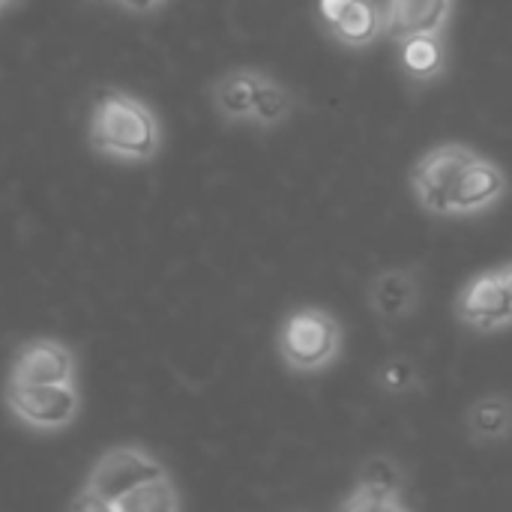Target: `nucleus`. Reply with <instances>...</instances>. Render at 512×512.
Returning <instances> with one entry per match:
<instances>
[{
    "mask_svg": "<svg viewBox=\"0 0 512 512\" xmlns=\"http://www.w3.org/2000/svg\"><path fill=\"white\" fill-rule=\"evenodd\" d=\"M90 141L120 159H150L159 147V126L153 111L117 90H102L90 117Z\"/></svg>",
    "mask_w": 512,
    "mask_h": 512,
    "instance_id": "f257e3e1",
    "label": "nucleus"
},
{
    "mask_svg": "<svg viewBox=\"0 0 512 512\" xmlns=\"http://www.w3.org/2000/svg\"><path fill=\"white\" fill-rule=\"evenodd\" d=\"M276 348L291 372H324L342 354V324L327 309H297L282 321Z\"/></svg>",
    "mask_w": 512,
    "mask_h": 512,
    "instance_id": "f03ea898",
    "label": "nucleus"
},
{
    "mask_svg": "<svg viewBox=\"0 0 512 512\" xmlns=\"http://www.w3.org/2000/svg\"><path fill=\"white\" fill-rule=\"evenodd\" d=\"M156 477H165V468L156 459H150L147 453H141L135 447H117L96 462L84 492L69 507L111 512L123 495H129L132 489H138Z\"/></svg>",
    "mask_w": 512,
    "mask_h": 512,
    "instance_id": "7ed1b4c3",
    "label": "nucleus"
},
{
    "mask_svg": "<svg viewBox=\"0 0 512 512\" xmlns=\"http://www.w3.org/2000/svg\"><path fill=\"white\" fill-rule=\"evenodd\" d=\"M474 156H477L474 147L456 144V141L426 150L411 171V186H414L417 204L432 216H450L453 186Z\"/></svg>",
    "mask_w": 512,
    "mask_h": 512,
    "instance_id": "20e7f679",
    "label": "nucleus"
},
{
    "mask_svg": "<svg viewBox=\"0 0 512 512\" xmlns=\"http://www.w3.org/2000/svg\"><path fill=\"white\" fill-rule=\"evenodd\" d=\"M6 405L15 417L36 429H60L72 423L78 396L69 384H6Z\"/></svg>",
    "mask_w": 512,
    "mask_h": 512,
    "instance_id": "39448f33",
    "label": "nucleus"
},
{
    "mask_svg": "<svg viewBox=\"0 0 512 512\" xmlns=\"http://www.w3.org/2000/svg\"><path fill=\"white\" fill-rule=\"evenodd\" d=\"M456 315L465 327L477 333H495L512 324V297L498 270L477 273L456 300Z\"/></svg>",
    "mask_w": 512,
    "mask_h": 512,
    "instance_id": "423d86ee",
    "label": "nucleus"
},
{
    "mask_svg": "<svg viewBox=\"0 0 512 512\" xmlns=\"http://www.w3.org/2000/svg\"><path fill=\"white\" fill-rule=\"evenodd\" d=\"M318 15L348 48H366L387 30V12L375 0H318Z\"/></svg>",
    "mask_w": 512,
    "mask_h": 512,
    "instance_id": "0eeeda50",
    "label": "nucleus"
},
{
    "mask_svg": "<svg viewBox=\"0 0 512 512\" xmlns=\"http://www.w3.org/2000/svg\"><path fill=\"white\" fill-rule=\"evenodd\" d=\"M510 189V180L504 174V168L495 159L486 156H474L465 171L459 174L453 195H450V216H474L483 213L489 207H495Z\"/></svg>",
    "mask_w": 512,
    "mask_h": 512,
    "instance_id": "6e6552de",
    "label": "nucleus"
},
{
    "mask_svg": "<svg viewBox=\"0 0 512 512\" xmlns=\"http://www.w3.org/2000/svg\"><path fill=\"white\" fill-rule=\"evenodd\" d=\"M12 384H69L72 381V354L51 339L30 342L18 351L12 363Z\"/></svg>",
    "mask_w": 512,
    "mask_h": 512,
    "instance_id": "1a4fd4ad",
    "label": "nucleus"
},
{
    "mask_svg": "<svg viewBox=\"0 0 512 512\" xmlns=\"http://www.w3.org/2000/svg\"><path fill=\"white\" fill-rule=\"evenodd\" d=\"M387 33L399 42L417 33H444L453 0H387Z\"/></svg>",
    "mask_w": 512,
    "mask_h": 512,
    "instance_id": "9d476101",
    "label": "nucleus"
},
{
    "mask_svg": "<svg viewBox=\"0 0 512 512\" xmlns=\"http://www.w3.org/2000/svg\"><path fill=\"white\" fill-rule=\"evenodd\" d=\"M417 279L411 276V270H381L372 279L369 288V303L372 309L384 318V321H402L417 309Z\"/></svg>",
    "mask_w": 512,
    "mask_h": 512,
    "instance_id": "9b49d317",
    "label": "nucleus"
},
{
    "mask_svg": "<svg viewBox=\"0 0 512 512\" xmlns=\"http://www.w3.org/2000/svg\"><path fill=\"white\" fill-rule=\"evenodd\" d=\"M399 60H402V69L414 81L441 78L447 66V48H444L441 33H417V36L399 39Z\"/></svg>",
    "mask_w": 512,
    "mask_h": 512,
    "instance_id": "f8f14e48",
    "label": "nucleus"
},
{
    "mask_svg": "<svg viewBox=\"0 0 512 512\" xmlns=\"http://www.w3.org/2000/svg\"><path fill=\"white\" fill-rule=\"evenodd\" d=\"M468 432L474 441H504L512 432V402L507 396H483L468 411Z\"/></svg>",
    "mask_w": 512,
    "mask_h": 512,
    "instance_id": "ddd939ff",
    "label": "nucleus"
},
{
    "mask_svg": "<svg viewBox=\"0 0 512 512\" xmlns=\"http://www.w3.org/2000/svg\"><path fill=\"white\" fill-rule=\"evenodd\" d=\"M252 87H255V69H234L225 72L213 84V102L225 120H252Z\"/></svg>",
    "mask_w": 512,
    "mask_h": 512,
    "instance_id": "4468645a",
    "label": "nucleus"
},
{
    "mask_svg": "<svg viewBox=\"0 0 512 512\" xmlns=\"http://www.w3.org/2000/svg\"><path fill=\"white\" fill-rule=\"evenodd\" d=\"M294 111V96L288 93L285 84L276 78L255 72V87H252V120L264 129H273L285 123Z\"/></svg>",
    "mask_w": 512,
    "mask_h": 512,
    "instance_id": "2eb2a0df",
    "label": "nucleus"
},
{
    "mask_svg": "<svg viewBox=\"0 0 512 512\" xmlns=\"http://www.w3.org/2000/svg\"><path fill=\"white\" fill-rule=\"evenodd\" d=\"M354 486L357 489H366V492H375V495L399 498L405 492V471L390 456H372V459H366L360 465Z\"/></svg>",
    "mask_w": 512,
    "mask_h": 512,
    "instance_id": "dca6fc26",
    "label": "nucleus"
},
{
    "mask_svg": "<svg viewBox=\"0 0 512 512\" xmlns=\"http://www.w3.org/2000/svg\"><path fill=\"white\" fill-rule=\"evenodd\" d=\"M177 507H180V501H177L174 486L165 474V477H156V480L132 489L129 495H123L111 512H171Z\"/></svg>",
    "mask_w": 512,
    "mask_h": 512,
    "instance_id": "f3484780",
    "label": "nucleus"
},
{
    "mask_svg": "<svg viewBox=\"0 0 512 512\" xmlns=\"http://www.w3.org/2000/svg\"><path fill=\"white\" fill-rule=\"evenodd\" d=\"M378 384H381V390H387V393H411V390H417V384H420V375H417V366L411 363V360H405V357H393V360H387V363H381V369H378Z\"/></svg>",
    "mask_w": 512,
    "mask_h": 512,
    "instance_id": "a211bd4d",
    "label": "nucleus"
},
{
    "mask_svg": "<svg viewBox=\"0 0 512 512\" xmlns=\"http://www.w3.org/2000/svg\"><path fill=\"white\" fill-rule=\"evenodd\" d=\"M342 510L351 512H393V510H405L402 498H387V495H375V492H366V489H357L351 492V498H345L339 504Z\"/></svg>",
    "mask_w": 512,
    "mask_h": 512,
    "instance_id": "6ab92c4d",
    "label": "nucleus"
},
{
    "mask_svg": "<svg viewBox=\"0 0 512 512\" xmlns=\"http://www.w3.org/2000/svg\"><path fill=\"white\" fill-rule=\"evenodd\" d=\"M126 9H135V12H147V9H153V6H159L162 0H120Z\"/></svg>",
    "mask_w": 512,
    "mask_h": 512,
    "instance_id": "aec40b11",
    "label": "nucleus"
},
{
    "mask_svg": "<svg viewBox=\"0 0 512 512\" xmlns=\"http://www.w3.org/2000/svg\"><path fill=\"white\" fill-rule=\"evenodd\" d=\"M498 273H501V282H504V288L510 291L512 297V261L510 264H504V267H498Z\"/></svg>",
    "mask_w": 512,
    "mask_h": 512,
    "instance_id": "412c9836",
    "label": "nucleus"
},
{
    "mask_svg": "<svg viewBox=\"0 0 512 512\" xmlns=\"http://www.w3.org/2000/svg\"><path fill=\"white\" fill-rule=\"evenodd\" d=\"M96 3H105V0H96Z\"/></svg>",
    "mask_w": 512,
    "mask_h": 512,
    "instance_id": "4be33fe9",
    "label": "nucleus"
},
{
    "mask_svg": "<svg viewBox=\"0 0 512 512\" xmlns=\"http://www.w3.org/2000/svg\"><path fill=\"white\" fill-rule=\"evenodd\" d=\"M0 3H3V0H0Z\"/></svg>",
    "mask_w": 512,
    "mask_h": 512,
    "instance_id": "5701e85b",
    "label": "nucleus"
}]
</instances>
